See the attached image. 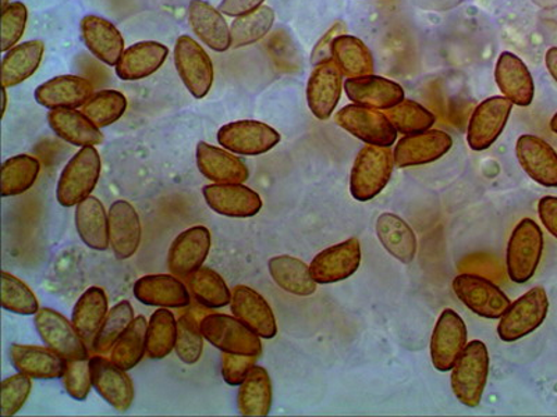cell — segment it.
<instances>
[{"mask_svg":"<svg viewBox=\"0 0 557 417\" xmlns=\"http://www.w3.org/2000/svg\"><path fill=\"white\" fill-rule=\"evenodd\" d=\"M490 352L485 342L474 340L466 345L456 365L453 366V394L467 408L480 406L490 376Z\"/></svg>","mask_w":557,"mask_h":417,"instance_id":"6da1fadb","label":"cell"},{"mask_svg":"<svg viewBox=\"0 0 557 417\" xmlns=\"http://www.w3.org/2000/svg\"><path fill=\"white\" fill-rule=\"evenodd\" d=\"M395 167V157L389 147L362 148L351 168V197L358 202L374 200L385 190Z\"/></svg>","mask_w":557,"mask_h":417,"instance_id":"7a4b0ae2","label":"cell"},{"mask_svg":"<svg viewBox=\"0 0 557 417\" xmlns=\"http://www.w3.org/2000/svg\"><path fill=\"white\" fill-rule=\"evenodd\" d=\"M544 253V232L532 218H522L511 232L506 250L507 276L516 285L534 277Z\"/></svg>","mask_w":557,"mask_h":417,"instance_id":"3957f363","label":"cell"},{"mask_svg":"<svg viewBox=\"0 0 557 417\" xmlns=\"http://www.w3.org/2000/svg\"><path fill=\"white\" fill-rule=\"evenodd\" d=\"M102 162L96 147H86L70 159L57 187L58 202L64 207L77 206L91 197L101 177Z\"/></svg>","mask_w":557,"mask_h":417,"instance_id":"277c9868","label":"cell"},{"mask_svg":"<svg viewBox=\"0 0 557 417\" xmlns=\"http://www.w3.org/2000/svg\"><path fill=\"white\" fill-rule=\"evenodd\" d=\"M549 298L542 287L531 288L519 300L510 304L509 309L500 317L497 336L504 342H516L525 339L539 330L548 316Z\"/></svg>","mask_w":557,"mask_h":417,"instance_id":"5b68a950","label":"cell"},{"mask_svg":"<svg viewBox=\"0 0 557 417\" xmlns=\"http://www.w3.org/2000/svg\"><path fill=\"white\" fill-rule=\"evenodd\" d=\"M203 339L227 354L260 357L261 337L237 317L212 313L200 321Z\"/></svg>","mask_w":557,"mask_h":417,"instance_id":"8992f818","label":"cell"},{"mask_svg":"<svg viewBox=\"0 0 557 417\" xmlns=\"http://www.w3.org/2000/svg\"><path fill=\"white\" fill-rule=\"evenodd\" d=\"M335 123L367 146L391 148L395 146L399 134L385 113L356 103L337 111Z\"/></svg>","mask_w":557,"mask_h":417,"instance_id":"52a82bcc","label":"cell"},{"mask_svg":"<svg viewBox=\"0 0 557 417\" xmlns=\"http://www.w3.org/2000/svg\"><path fill=\"white\" fill-rule=\"evenodd\" d=\"M451 287L462 305L482 319L499 320L511 304L505 291L485 277L465 273L453 280Z\"/></svg>","mask_w":557,"mask_h":417,"instance_id":"ba28073f","label":"cell"},{"mask_svg":"<svg viewBox=\"0 0 557 417\" xmlns=\"http://www.w3.org/2000/svg\"><path fill=\"white\" fill-rule=\"evenodd\" d=\"M174 64L184 86L194 98L208 96L213 86V63L200 43L183 35L174 45Z\"/></svg>","mask_w":557,"mask_h":417,"instance_id":"9c48e42d","label":"cell"},{"mask_svg":"<svg viewBox=\"0 0 557 417\" xmlns=\"http://www.w3.org/2000/svg\"><path fill=\"white\" fill-rule=\"evenodd\" d=\"M219 146L242 156H260L281 142V134L268 124L238 121L226 124L218 131Z\"/></svg>","mask_w":557,"mask_h":417,"instance_id":"30bf717a","label":"cell"},{"mask_svg":"<svg viewBox=\"0 0 557 417\" xmlns=\"http://www.w3.org/2000/svg\"><path fill=\"white\" fill-rule=\"evenodd\" d=\"M469 331L462 317L453 309L441 313L432 331L431 361L437 371L447 374L469 344Z\"/></svg>","mask_w":557,"mask_h":417,"instance_id":"8fae6325","label":"cell"},{"mask_svg":"<svg viewBox=\"0 0 557 417\" xmlns=\"http://www.w3.org/2000/svg\"><path fill=\"white\" fill-rule=\"evenodd\" d=\"M515 104L506 97H491L482 101L472 112L467 142L472 151L490 149L504 132Z\"/></svg>","mask_w":557,"mask_h":417,"instance_id":"7c38bea8","label":"cell"},{"mask_svg":"<svg viewBox=\"0 0 557 417\" xmlns=\"http://www.w3.org/2000/svg\"><path fill=\"white\" fill-rule=\"evenodd\" d=\"M35 327L45 345L51 348L64 361L88 359L86 341L62 313L51 307H42L35 315Z\"/></svg>","mask_w":557,"mask_h":417,"instance_id":"4fadbf2b","label":"cell"},{"mask_svg":"<svg viewBox=\"0 0 557 417\" xmlns=\"http://www.w3.org/2000/svg\"><path fill=\"white\" fill-rule=\"evenodd\" d=\"M362 260L361 242L352 237L326 248L313 257L310 270L317 285H335L350 278L360 269Z\"/></svg>","mask_w":557,"mask_h":417,"instance_id":"5bb4252c","label":"cell"},{"mask_svg":"<svg viewBox=\"0 0 557 417\" xmlns=\"http://www.w3.org/2000/svg\"><path fill=\"white\" fill-rule=\"evenodd\" d=\"M451 147L453 138L441 130H426L405 136L396 143L393 151L395 166L406 168L430 165L449 153Z\"/></svg>","mask_w":557,"mask_h":417,"instance_id":"9a60e30c","label":"cell"},{"mask_svg":"<svg viewBox=\"0 0 557 417\" xmlns=\"http://www.w3.org/2000/svg\"><path fill=\"white\" fill-rule=\"evenodd\" d=\"M343 74L333 59L313 66L307 84V102L318 121H330L341 101Z\"/></svg>","mask_w":557,"mask_h":417,"instance_id":"2e32d148","label":"cell"},{"mask_svg":"<svg viewBox=\"0 0 557 417\" xmlns=\"http://www.w3.org/2000/svg\"><path fill=\"white\" fill-rule=\"evenodd\" d=\"M91 366L92 387L99 395L117 412H127L134 402V386L126 370L114 365L102 355L89 359Z\"/></svg>","mask_w":557,"mask_h":417,"instance_id":"e0dca14e","label":"cell"},{"mask_svg":"<svg viewBox=\"0 0 557 417\" xmlns=\"http://www.w3.org/2000/svg\"><path fill=\"white\" fill-rule=\"evenodd\" d=\"M516 156L531 180L557 188V152L545 139L524 134L516 142Z\"/></svg>","mask_w":557,"mask_h":417,"instance_id":"ac0fdd59","label":"cell"},{"mask_svg":"<svg viewBox=\"0 0 557 417\" xmlns=\"http://www.w3.org/2000/svg\"><path fill=\"white\" fill-rule=\"evenodd\" d=\"M208 206L218 215L236 218L257 216L262 208L260 193L243 184H211L203 187Z\"/></svg>","mask_w":557,"mask_h":417,"instance_id":"d6986e66","label":"cell"},{"mask_svg":"<svg viewBox=\"0 0 557 417\" xmlns=\"http://www.w3.org/2000/svg\"><path fill=\"white\" fill-rule=\"evenodd\" d=\"M211 243V232L207 227L196 226L183 231L169 250V270L176 277L187 278L193 275L207 261Z\"/></svg>","mask_w":557,"mask_h":417,"instance_id":"ffe728a7","label":"cell"},{"mask_svg":"<svg viewBox=\"0 0 557 417\" xmlns=\"http://www.w3.org/2000/svg\"><path fill=\"white\" fill-rule=\"evenodd\" d=\"M343 87L348 101L360 106L376 109V111H389L406 99L405 89L400 84L374 74L347 78Z\"/></svg>","mask_w":557,"mask_h":417,"instance_id":"44dd1931","label":"cell"},{"mask_svg":"<svg viewBox=\"0 0 557 417\" xmlns=\"http://www.w3.org/2000/svg\"><path fill=\"white\" fill-rule=\"evenodd\" d=\"M232 312L238 320L260 336L261 339H275L276 317L272 307L261 294L247 286H236L232 292Z\"/></svg>","mask_w":557,"mask_h":417,"instance_id":"7402d4cb","label":"cell"},{"mask_svg":"<svg viewBox=\"0 0 557 417\" xmlns=\"http://www.w3.org/2000/svg\"><path fill=\"white\" fill-rule=\"evenodd\" d=\"M495 79L504 97L516 106L527 108L534 101V78L527 64L515 53H500L496 62Z\"/></svg>","mask_w":557,"mask_h":417,"instance_id":"603a6c76","label":"cell"},{"mask_svg":"<svg viewBox=\"0 0 557 417\" xmlns=\"http://www.w3.org/2000/svg\"><path fill=\"white\" fill-rule=\"evenodd\" d=\"M108 213L112 251L117 260H131L141 243L143 228L138 213L131 202L123 200L112 203Z\"/></svg>","mask_w":557,"mask_h":417,"instance_id":"cb8c5ba5","label":"cell"},{"mask_svg":"<svg viewBox=\"0 0 557 417\" xmlns=\"http://www.w3.org/2000/svg\"><path fill=\"white\" fill-rule=\"evenodd\" d=\"M94 96V86L78 76H59L35 89V101L47 109L83 108Z\"/></svg>","mask_w":557,"mask_h":417,"instance_id":"d4e9b609","label":"cell"},{"mask_svg":"<svg viewBox=\"0 0 557 417\" xmlns=\"http://www.w3.org/2000/svg\"><path fill=\"white\" fill-rule=\"evenodd\" d=\"M188 23L198 39L212 51L226 52L232 48L231 27L223 13L206 0H191Z\"/></svg>","mask_w":557,"mask_h":417,"instance_id":"484cf974","label":"cell"},{"mask_svg":"<svg viewBox=\"0 0 557 417\" xmlns=\"http://www.w3.org/2000/svg\"><path fill=\"white\" fill-rule=\"evenodd\" d=\"M197 166L202 176L215 184H243L250 177L240 157L208 142H198Z\"/></svg>","mask_w":557,"mask_h":417,"instance_id":"4316f807","label":"cell"},{"mask_svg":"<svg viewBox=\"0 0 557 417\" xmlns=\"http://www.w3.org/2000/svg\"><path fill=\"white\" fill-rule=\"evenodd\" d=\"M136 300L148 306L181 309L190 305V292L177 277L149 275L138 278L133 288Z\"/></svg>","mask_w":557,"mask_h":417,"instance_id":"83f0119b","label":"cell"},{"mask_svg":"<svg viewBox=\"0 0 557 417\" xmlns=\"http://www.w3.org/2000/svg\"><path fill=\"white\" fill-rule=\"evenodd\" d=\"M10 361L18 374L37 380L62 379L66 361L51 348L13 344Z\"/></svg>","mask_w":557,"mask_h":417,"instance_id":"f1b7e54d","label":"cell"},{"mask_svg":"<svg viewBox=\"0 0 557 417\" xmlns=\"http://www.w3.org/2000/svg\"><path fill=\"white\" fill-rule=\"evenodd\" d=\"M79 28L88 51L108 66H116L124 53L121 31L109 20L92 14L82 20Z\"/></svg>","mask_w":557,"mask_h":417,"instance_id":"f546056e","label":"cell"},{"mask_svg":"<svg viewBox=\"0 0 557 417\" xmlns=\"http://www.w3.org/2000/svg\"><path fill=\"white\" fill-rule=\"evenodd\" d=\"M169 49L156 41H143L132 45L122 54L116 64L117 77L123 81H138L152 76L165 63Z\"/></svg>","mask_w":557,"mask_h":417,"instance_id":"4dcf8cb0","label":"cell"},{"mask_svg":"<svg viewBox=\"0 0 557 417\" xmlns=\"http://www.w3.org/2000/svg\"><path fill=\"white\" fill-rule=\"evenodd\" d=\"M376 237L381 245L396 261L409 265L416 260L418 241L414 230L409 223L395 215V213H382L376 220Z\"/></svg>","mask_w":557,"mask_h":417,"instance_id":"1f68e13d","label":"cell"},{"mask_svg":"<svg viewBox=\"0 0 557 417\" xmlns=\"http://www.w3.org/2000/svg\"><path fill=\"white\" fill-rule=\"evenodd\" d=\"M48 123L58 137L74 147H96L103 142L101 128L76 109H52Z\"/></svg>","mask_w":557,"mask_h":417,"instance_id":"d6a6232c","label":"cell"},{"mask_svg":"<svg viewBox=\"0 0 557 417\" xmlns=\"http://www.w3.org/2000/svg\"><path fill=\"white\" fill-rule=\"evenodd\" d=\"M45 53V43L41 39L16 45L4 53L2 61V87L13 88L34 76Z\"/></svg>","mask_w":557,"mask_h":417,"instance_id":"836d02e7","label":"cell"},{"mask_svg":"<svg viewBox=\"0 0 557 417\" xmlns=\"http://www.w3.org/2000/svg\"><path fill=\"white\" fill-rule=\"evenodd\" d=\"M76 227L79 238L91 250L107 251L111 247L109 213L104 211L98 198L88 197L87 200L78 203Z\"/></svg>","mask_w":557,"mask_h":417,"instance_id":"e575fe53","label":"cell"},{"mask_svg":"<svg viewBox=\"0 0 557 417\" xmlns=\"http://www.w3.org/2000/svg\"><path fill=\"white\" fill-rule=\"evenodd\" d=\"M272 280L288 294L310 296L315 294L317 282L313 280L310 266L295 256L281 255L272 257L268 263Z\"/></svg>","mask_w":557,"mask_h":417,"instance_id":"d590c367","label":"cell"},{"mask_svg":"<svg viewBox=\"0 0 557 417\" xmlns=\"http://www.w3.org/2000/svg\"><path fill=\"white\" fill-rule=\"evenodd\" d=\"M108 307V296L102 288L89 287L78 298L72 313V323L84 341L92 344L102 323L107 319Z\"/></svg>","mask_w":557,"mask_h":417,"instance_id":"8d00e7d4","label":"cell"},{"mask_svg":"<svg viewBox=\"0 0 557 417\" xmlns=\"http://www.w3.org/2000/svg\"><path fill=\"white\" fill-rule=\"evenodd\" d=\"M332 59L343 76L356 78L374 73V56L360 38L343 34L332 45Z\"/></svg>","mask_w":557,"mask_h":417,"instance_id":"74e56055","label":"cell"},{"mask_svg":"<svg viewBox=\"0 0 557 417\" xmlns=\"http://www.w3.org/2000/svg\"><path fill=\"white\" fill-rule=\"evenodd\" d=\"M238 412L243 416L262 417L270 415L272 408V382L268 371L253 366L243 381L237 395Z\"/></svg>","mask_w":557,"mask_h":417,"instance_id":"f35d334b","label":"cell"},{"mask_svg":"<svg viewBox=\"0 0 557 417\" xmlns=\"http://www.w3.org/2000/svg\"><path fill=\"white\" fill-rule=\"evenodd\" d=\"M147 331L146 317L137 316L112 348L109 356L113 364L126 371L136 367L147 352Z\"/></svg>","mask_w":557,"mask_h":417,"instance_id":"ab89813d","label":"cell"},{"mask_svg":"<svg viewBox=\"0 0 557 417\" xmlns=\"http://www.w3.org/2000/svg\"><path fill=\"white\" fill-rule=\"evenodd\" d=\"M187 281L194 298L209 309H221L232 302V292L225 280L209 267H200L187 277Z\"/></svg>","mask_w":557,"mask_h":417,"instance_id":"60d3db41","label":"cell"},{"mask_svg":"<svg viewBox=\"0 0 557 417\" xmlns=\"http://www.w3.org/2000/svg\"><path fill=\"white\" fill-rule=\"evenodd\" d=\"M41 163L37 157L17 155L8 159L2 166V197H17L27 192L37 181Z\"/></svg>","mask_w":557,"mask_h":417,"instance_id":"b9f144b4","label":"cell"},{"mask_svg":"<svg viewBox=\"0 0 557 417\" xmlns=\"http://www.w3.org/2000/svg\"><path fill=\"white\" fill-rule=\"evenodd\" d=\"M273 23H275V12L263 4L251 13L236 17L231 26L232 48L250 47L261 41L271 31Z\"/></svg>","mask_w":557,"mask_h":417,"instance_id":"7bdbcfd3","label":"cell"},{"mask_svg":"<svg viewBox=\"0 0 557 417\" xmlns=\"http://www.w3.org/2000/svg\"><path fill=\"white\" fill-rule=\"evenodd\" d=\"M177 320L172 312L159 309L148 321L147 355L151 359H163L176 346Z\"/></svg>","mask_w":557,"mask_h":417,"instance_id":"ee69618b","label":"cell"},{"mask_svg":"<svg viewBox=\"0 0 557 417\" xmlns=\"http://www.w3.org/2000/svg\"><path fill=\"white\" fill-rule=\"evenodd\" d=\"M134 319L136 317H134L131 302L123 301L114 305L112 311L108 312L107 319L92 341V351L102 356L111 354L112 348L124 334V331L131 327Z\"/></svg>","mask_w":557,"mask_h":417,"instance_id":"f6af8a7d","label":"cell"},{"mask_svg":"<svg viewBox=\"0 0 557 417\" xmlns=\"http://www.w3.org/2000/svg\"><path fill=\"white\" fill-rule=\"evenodd\" d=\"M385 112L393 127L403 136L431 130L436 123L434 113L428 111L422 104L410 101V99H405V101L397 103L396 106Z\"/></svg>","mask_w":557,"mask_h":417,"instance_id":"bcb514c9","label":"cell"},{"mask_svg":"<svg viewBox=\"0 0 557 417\" xmlns=\"http://www.w3.org/2000/svg\"><path fill=\"white\" fill-rule=\"evenodd\" d=\"M126 109L127 99L122 92L104 89V91L94 93L84 104L82 112L98 128H103L116 123L126 112Z\"/></svg>","mask_w":557,"mask_h":417,"instance_id":"7dc6e473","label":"cell"},{"mask_svg":"<svg viewBox=\"0 0 557 417\" xmlns=\"http://www.w3.org/2000/svg\"><path fill=\"white\" fill-rule=\"evenodd\" d=\"M2 306L23 316L37 315L39 311L37 296L29 287L8 271L2 273Z\"/></svg>","mask_w":557,"mask_h":417,"instance_id":"c3c4849f","label":"cell"},{"mask_svg":"<svg viewBox=\"0 0 557 417\" xmlns=\"http://www.w3.org/2000/svg\"><path fill=\"white\" fill-rule=\"evenodd\" d=\"M174 351H176L178 359L187 365L197 364L201 359L203 336L200 323L194 319L190 313H186L177 320V339Z\"/></svg>","mask_w":557,"mask_h":417,"instance_id":"681fc988","label":"cell"},{"mask_svg":"<svg viewBox=\"0 0 557 417\" xmlns=\"http://www.w3.org/2000/svg\"><path fill=\"white\" fill-rule=\"evenodd\" d=\"M28 10L22 2H12L2 9V49L3 53L16 47L26 31Z\"/></svg>","mask_w":557,"mask_h":417,"instance_id":"f907efd6","label":"cell"},{"mask_svg":"<svg viewBox=\"0 0 557 417\" xmlns=\"http://www.w3.org/2000/svg\"><path fill=\"white\" fill-rule=\"evenodd\" d=\"M32 377L17 374L2 381V416L17 415L32 394Z\"/></svg>","mask_w":557,"mask_h":417,"instance_id":"816d5d0a","label":"cell"},{"mask_svg":"<svg viewBox=\"0 0 557 417\" xmlns=\"http://www.w3.org/2000/svg\"><path fill=\"white\" fill-rule=\"evenodd\" d=\"M64 390L76 401H86L91 391L92 376L89 359L66 361L62 377Z\"/></svg>","mask_w":557,"mask_h":417,"instance_id":"f5cc1de1","label":"cell"},{"mask_svg":"<svg viewBox=\"0 0 557 417\" xmlns=\"http://www.w3.org/2000/svg\"><path fill=\"white\" fill-rule=\"evenodd\" d=\"M257 359V356L227 354V352H223V380H225L228 386L240 387L248 374H250L252 367L256 366Z\"/></svg>","mask_w":557,"mask_h":417,"instance_id":"db71d44e","label":"cell"},{"mask_svg":"<svg viewBox=\"0 0 557 417\" xmlns=\"http://www.w3.org/2000/svg\"><path fill=\"white\" fill-rule=\"evenodd\" d=\"M347 27L345 23L337 22L333 24V26L327 29L326 34L317 42L315 48L311 53V63L312 66H317L325 61H330L332 59V45L333 41L341 35L346 34Z\"/></svg>","mask_w":557,"mask_h":417,"instance_id":"11a10c76","label":"cell"},{"mask_svg":"<svg viewBox=\"0 0 557 417\" xmlns=\"http://www.w3.org/2000/svg\"><path fill=\"white\" fill-rule=\"evenodd\" d=\"M539 216L549 235L557 238V197H544L539 202Z\"/></svg>","mask_w":557,"mask_h":417,"instance_id":"9f6ffc18","label":"cell"},{"mask_svg":"<svg viewBox=\"0 0 557 417\" xmlns=\"http://www.w3.org/2000/svg\"><path fill=\"white\" fill-rule=\"evenodd\" d=\"M265 0H222L219 10L228 17H240L261 8Z\"/></svg>","mask_w":557,"mask_h":417,"instance_id":"6f0895ef","label":"cell"},{"mask_svg":"<svg viewBox=\"0 0 557 417\" xmlns=\"http://www.w3.org/2000/svg\"><path fill=\"white\" fill-rule=\"evenodd\" d=\"M545 64L550 77L557 83V47L548 49L545 54Z\"/></svg>","mask_w":557,"mask_h":417,"instance_id":"680465c9","label":"cell"},{"mask_svg":"<svg viewBox=\"0 0 557 417\" xmlns=\"http://www.w3.org/2000/svg\"><path fill=\"white\" fill-rule=\"evenodd\" d=\"M8 88H2V116H4V113H7L8 108Z\"/></svg>","mask_w":557,"mask_h":417,"instance_id":"91938a15","label":"cell"},{"mask_svg":"<svg viewBox=\"0 0 557 417\" xmlns=\"http://www.w3.org/2000/svg\"><path fill=\"white\" fill-rule=\"evenodd\" d=\"M550 130L554 131L557 136V112L555 113V116L550 118Z\"/></svg>","mask_w":557,"mask_h":417,"instance_id":"94428289","label":"cell"},{"mask_svg":"<svg viewBox=\"0 0 557 417\" xmlns=\"http://www.w3.org/2000/svg\"><path fill=\"white\" fill-rule=\"evenodd\" d=\"M12 3V0H2V9L9 7Z\"/></svg>","mask_w":557,"mask_h":417,"instance_id":"6125c7cd","label":"cell"}]
</instances>
